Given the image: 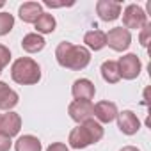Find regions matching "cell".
I'll return each mask as SVG.
<instances>
[{"label": "cell", "mask_w": 151, "mask_h": 151, "mask_svg": "<svg viewBox=\"0 0 151 151\" xmlns=\"http://www.w3.org/2000/svg\"><path fill=\"white\" fill-rule=\"evenodd\" d=\"M57 60L60 66L64 68H69V69H84L87 64H89V50L84 48V46H75L68 41L60 43L57 46Z\"/></svg>", "instance_id": "cell-1"}, {"label": "cell", "mask_w": 151, "mask_h": 151, "mask_svg": "<svg viewBox=\"0 0 151 151\" xmlns=\"http://www.w3.org/2000/svg\"><path fill=\"white\" fill-rule=\"evenodd\" d=\"M101 137H103V128L100 126V123H96V121H93V119H87V121H84L82 126L75 128V130L71 132V135H69V144H71L73 147L80 149V147H87V146L93 144V142H98Z\"/></svg>", "instance_id": "cell-2"}, {"label": "cell", "mask_w": 151, "mask_h": 151, "mask_svg": "<svg viewBox=\"0 0 151 151\" xmlns=\"http://www.w3.org/2000/svg\"><path fill=\"white\" fill-rule=\"evenodd\" d=\"M11 75H13V80L18 82V84H36L41 78L39 66L32 59H29V57L18 59L13 64Z\"/></svg>", "instance_id": "cell-3"}, {"label": "cell", "mask_w": 151, "mask_h": 151, "mask_svg": "<svg viewBox=\"0 0 151 151\" xmlns=\"http://www.w3.org/2000/svg\"><path fill=\"white\" fill-rule=\"evenodd\" d=\"M123 23H124L126 30L128 29H140L147 23L146 22V13L137 4H130L123 13Z\"/></svg>", "instance_id": "cell-4"}, {"label": "cell", "mask_w": 151, "mask_h": 151, "mask_svg": "<svg viewBox=\"0 0 151 151\" xmlns=\"http://www.w3.org/2000/svg\"><path fill=\"white\" fill-rule=\"evenodd\" d=\"M107 37V45L110 48H114L116 52H123L130 46V41H132V36L130 32L124 29V27H116L112 29L109 34H105Z\"/></svg>", "instance_id": "cell-5"}, {"label": "cell", "mask_w": 151, "mask_h": 151, "mask_svg": "<svg viewBox=\"0 0 151 151\" xmlns=\"http://www.w3.org/2000/svg\"><path fill=\"white\" fill-rule=\"evenodd\" d=\"M94 114V105L91 101L86 100H77L69 105V116L71 119H75L77 123H84L87 119H91V116Z\"/></svg>", "instance_id": "cell-6"}, {"label": "cell", "mask_w": 151, "mask_h": 151, "mask_svg": "<svg viewBox=\"0 0 151 151\" xmlns=\"http://www.w3.org/2000/svg\"><path fill=\"white\" fill-rule=\"evenodd\" d=\"M117 66H119V75L124 77V78H128V80L135 78L137 75L140 73V60L133 53H128V55L121 57V60L117 62Z\"/></svg>", "instance_id": "cell-7"}, {"label": "cell", "mask_w": 151, "mask_h": 151, "mask_svg": "<svg viewBox=\"0 0 151 151\" xmlns=\"http://www.w3.org/2000/svg\"><path fill=\"white\" fill-rule=\"evenodd\" d=\"M96 11H98L100 18L103 22H112V20L119 18L121 4L119 2H112V0H100V2L96 4Z\"/></svg>", "instance_id": "cell-8"}, {"label": "cell", "mask_w": 151, "mask_h": 151, "mask_svg": "<svg viewBox=\"0 0 151 151\" xmlns=\"http://www.w3.org/2000/svg\"><path fill=\"white\" fill-rule=\"evenodd\" d=\"M20 116L14 112H7L4 116H0V133H4L7 137H13L20 132Z\"/></svg>", "instance_id": "cell-9"}, {"label": "cell", "mask_w": 151, "mask_h": 151, "mask_svg": "<svg viewBox=\"0 0 151 151\" xmlns=\"http://www.w3.org/2000/svg\"><path fill=\"white\" fill-rule=\"evenodd\" d=\"M73 96L77 100L91 101L93 96H94V86L87 78H80V80L75 82V86H73Z\"/></svg>", "instance_id": "cell-10"}, {"label": "cell", "mask_w": 151, "mask_h": 151, "mask_svg": "<svg viewBox=\"0 0 151 151\" xmlns=\"http://www.w3.org/2000/svg\"><path fill=\"white\" fill-rule=\"evenodd\" d=\"M41 14H43V11H41V4L39 2H25L20 7V18L25 23H36Z\"/></svg>", "instance_id": "cell-11"}, {"label": "cell", "mask_w": 151, "mask_h": 151, "mask_svg": "<svg viewBox=\"0 0 151 151\" xmlns=\"http://www.w3.org/2000/svg\"><path fill=\"white\" fill-rule=\"evenodd\" d=\"M94 116L101 121V123H110L116 116H117V109L114 103L110 101H100L94 105Z\"/></svg>", "instance_id": "cell-12"}, {"label": "cell", "mask_w": 151, "mask_h": 151, "mask_svg": "<svg viewBox=\"0 0 151 151\" xmlns=\"http://www.w3.org/2000/svg\"><path fill=\"white\" fill-rule=\"evenodd\" d=\"M139 126H140V123H139V119L135 117L133 112L124 110V112L119 114V128H121L123 133L132 135V133H135V132L139 130Z\"/></svg>", "instance_id": "cell-13"}, {"label": "cell", "mask_w": 151, "mask_h": 151, "mask_svg": "<svg viewBox=\"0 0 151 151\" xmlns=\"http://www.w3.org/2000/svg\"><path fill=\"white\" fill-rule=\"evenodd\" d=\"M16 103H18V94L13 89H9L7 84L0 82V109H2V110H9Z\"/></svg>", "instance_id": "cell-14"}, {"label": "cell", "mask_w": 151, "mask_h": 151, "mask_svg": "<svg viewBox=\"0 0 151 151\" xmlns=\"http://www.w3.org/2000/svg\"><path fill=\"white\" fill-rule=\"evenodd\" d=\"M22 46H23L25 52L36 53V52H39V50L45 48V39L39 34H27L23 37V41H22Z\"/></svg>", "instance_id": "cell-15"}, {"label": "cell", "mask_w": 151, "mask_h": 151, "mask_svg": "<svg viewBox=\"0 0 151 151\" xmlns=\"http://www.w3.org/2000/svg\"><path fill=\"white\" fill-rule=\"evenodd\" d=\"M84 41H86L87 46L93 48V50H101V48L107 45L105 32H101V30H91V32H87L86 37H84Z\"/></svg>", "instance_id": "cell-16"}, {"label": "cell", "mask_w": 151, "mask_h": 151, "mask_svg": "<svg viewBox=\"0 0 151 151\" xmlns=\"http://www.w3.org/2000/svg\"><path fill=\"white\" fill-rule=\"evenodd\" d=\"M101 75H103V78H105L107 82L116 84V82L121 78L117 62H114V60H107V62H103V66H101Z\"/></svg>", "instance_id": "cell-17"}, {"label": "cell", "mask_w": 151, "mask_h": 151, "mask_svg": "<svg viewBox=\"0 0 151 151\" xmlns=\"http://www.w3.org/2000/svg\"><path fill=\"white\" fill-rule=\"evenodd\" d=\"M16 151H41V142L32 135H23L16 142Z\"/></svg>", "instance_id": "cell-18"}, {"label": "cell", "mask_w": 151, "mask_h": 151, "mask_svg": "<svg viewBox=\"0 0 151 151\" xmlns=\"http://www.w3.org/2000/svg\"><path fill=\"white\" fill-rule=\"evenodd\" d=\"M36 29H37V32H43V34L53 32V29H55V18L52 14H48V13H43L37 18V22H36Z\"/></svg>", "instance_id": "cell-19"}, {"label": "cell", "mask_w": 151, "mask_h": 151, "mask_svg": "<svg viewBox=\"0 0 151 151\" xmlns=\"http://www.w3.org/2000/svg\"><path fill=\"white\" fill-rule=\"evenodd\" d=\"M14 25V18L9 13H0V36H6Z\"/></svg>", "instance_id": "cell-20"}, {"label": "cell", "mask_w": 151, "mask_h": 151, "mask_svg": "<svg viewBox=\"0 0 151 151\" xmlns=\"http://www.w3.org/2000/svg\"><path fill=\"white\" fill-rule=\"evenodd\" d=\"M9 59H11V53L6 46L0 45V73H2V68L9 64Z\"/></svg>", "instance_id": "cell-21"}, {"label": "cell", "mask_w": 151, "mask_h": 151, "mask_svg": "<svg viewBox=\"0 0 151 151\" xmlns=\"http://www.w3.org/2000/svg\"><path fill=\"white\" fill-rule=\"evenodd\" d=\"M11 147V137L0 133V151H9Z\"/></svg>", "instance_id": "cell-22"}, {"label": "cell", "mask_w": 151, "mask_h": 151, "mask_svg": "<svg viewBox=\"0 0 151 151\" xmlns=\"http://www.w3.org/2000/svg\"><path fill=\"white\" fill-rule=\"evenodd\" d=\"M142 29H144V30H142V34H140V43H142V46H147V39H149L151 27H149V23H146Z\"/></svg>", "instance_id": "cell-23"}, {"label": "cell", "mask_w": 151, "mask_h": 151, "mask_svg": "<svg viewBox=\"0 0 151 151\" xmlns=\"http://www.w3.org/2000/svg\"><path fill=\"white\" fill-rule=\"evenodd\" d=\"M45 6L48 7H64V6H73V2H52V0H45Z\"/></svg>", "instance_id": "cell-24"}, {"label": "cell", "mask_w": 151, "mask_h": 151, "mask_svg": "<svg viewBox=\"0 0 151 151\" xmlns=\"http://www.w3.org/2000/svg\"><path fill=\"white\" fill-rule=\"evenodd\" d=\"M48 151H68V147L64 144H60V142H55V144H52L48 147Z\"/></svg>", "instance_id": "cell-25"}, {"label": "cell", "mask_w": 151, "mask_h": 151, "mask_svg": "<svg viewBox=\"0 0 151 151\" xmlns=\"http://www.w3.org/2000/svg\"><path fill=\"white\" fill-rule=\"evenodd\" d=\"M121 151H139V149H135V147H123Z\"/></svg>", "instance_id": "cell-26"}, {"label": "cell", "mask_w": 151, "mask_h": 151, "mask_svg": "<svg viewBox=\"0 0 151 151\" xmlns=\"http://www.w3.org/2000/svg\"><path fill=\"white\" fill-rule=\"evenodd\" d=\"M0 7H4V2H2V0H0Z\"/></svg>", "instance_id": "cell-27"}]
</instances>
